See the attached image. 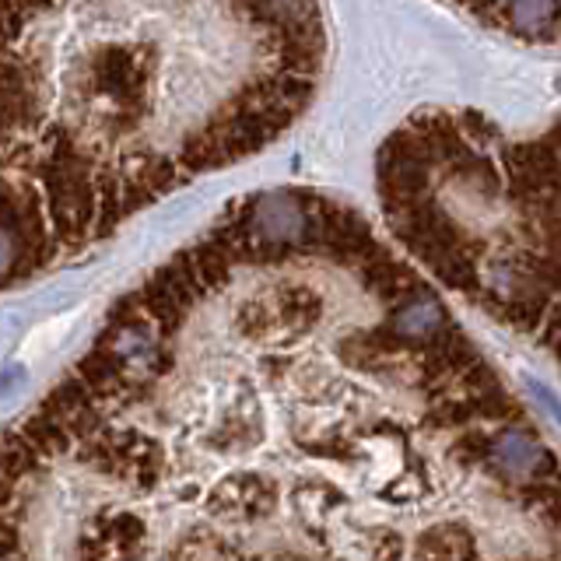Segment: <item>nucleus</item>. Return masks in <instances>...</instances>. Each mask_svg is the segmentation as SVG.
Segmentation results:
<instances>
[{
	"instance_id": "obj_1",
	"label": "nucleus",
	"mask_w": 561,
	"mask_h": 561,
	"mask_svg": "<svg viewBox=\"0 0 561 561\" xmlns=\"http://www.w3.org/2000/svg\"><path fill=\"white\" fill-rule=\"evenodd\" d=\"M0 561H561V456L355 204L271 186L0 428Z\"/></svg>"
},
{
	"instance_id": "obj_2",
	"label": "nucleus",
	"mask_w": 561,
	"mask_h": 561,
	"mask_svg": "<svg viewBox=\"0 0 561 561\" xmlns=\"http://www.w3.org/2000/svg\"><path fill=\"white\" fill-rule=\"evenodd\" d=\"M327 46L306 4H0V291L274 145Z\"/></svg>"
},
{
	"instance_id": "obj_3",
	"label": "nucleus",
	"mask_w": 561,
	"mask_h": 561,
	"mask_svg": "<svg viewBox=\"0 0 561 561\" xmlns=\"http://www.w3.org/2000/svg\"><path fill=\"white\" fill-rule=\"evenodd\" d=\"M417 263L561 365V116L530 140L481 134L428 172Z\"/></svg>"
}]
</instances>
